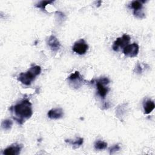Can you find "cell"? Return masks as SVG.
I'll return each mask as SVG.
<instances>
[{
    "instance_id": "1",
    "label": "cell",
    "mask_w": 155,
    "mask_h": 155,
    "mask_svg": "<svg viewBox=\"0 0 155 155\" xmlns=\"http://www.w3.org/2000/svg\"><path fill=\"white\" fill-rule=\"evenodd\" d=\"M9 110L14 114L13 119L20 125L30 118L33 114L31 104L27 99H23L14 106H12Z\"/></svg>"
},
{
    "instance_id": "2",
    "label": "cell",
    "mask_w": 155,
    "mask_h": 155,
    "mask_svg": "<svg viewBox=\"0 0 155 155\" xmlns=\"http://www.w3.org/2000/svg\"><path fill=\"white\" fill-rule=\"evenodd\" d=\"M41 71V68L39 65H35L26 72L21 73L18 77V81L25 85H30L35 80V78L39 75Z\"/></svg>"
},
{
    "instance_id": "3",
    "label": "cell",
    "mask_w": 155,
    "mask_h": 155,
    "mask_svg": "<svg viewBox=\"0 0 155 155\" xmlns=\"http://www.w3.org/2000/svg\"><path fill=\"white\" fill-rule=\"evenodd\" d=\"M130 41V37L128 35L124 34L122 37H119L116 39L113 44L112 48L114 51H119V48H124L127 45H128Z\"/></svg>"
},
{
    "instance_id": "4",
    "label": "cell",
    "mask_w": 155,
    "mask_h": 155,
    "mask_svg": "<svg viewBox=\"0 0 155 155\" xmlns=\"http://www.w3.org/2000/svg\"><path fill=\"white\" fill-rule=\"evenodd\" d=\"M88 45L85 42L84 39H81L79 41L74 42L73 46V50L78 54H84L88 50Z\"/></svg>"
},
{
    "instance_id": "5",
    "label": "cell",
    "mask_w": 155,
    "mask_h": 155,
    "mask_svg": "<svg viewBox=\"0 0 155 155\" xmlns=\"http://www.w3.org/2000/svg\"><path fill=\"white\" fill-rule=\"evenodd\" d=\"M139 50V45L136 43L134 42L131 44H128L124 47L123 52L125 56L130 58H134L138 54Z\"/></svg>"
},
{
    "instance_id": "6",
    "label": "cell",
    "mask_w": 155,
    "mask_h": 155,
    "mask_svg": "<svg viewBox=\"0 0 155 155\" xmlns=\"http://www.w3.org/2000/svg\"><path fill=\"white\" fill-rule=\"evenodd\" d=\"M22 148L21 144L13 143L10 146L6 148L3 151V154L4 155H18Z\"/></svg>"
},
{
    "instance_id": "7",
    "label": "cell",
    "mask_w": 155,
    "mask_h": 155,
    "mask_svg": "<svg viewBox=\"0 0 155 155\" xmlns=\"http://www.w3.org/2000/svg\"><path fill=\"white\" fill-rule=\"evenodd\" d=\"M47 44L51 50L53 51H58L61 47V44L59 40L56 36L53 35H51L48 38V39H47Z\"/></svg>"
},
{
    "instance_id": "8",
    "label": "cell",
    "mask_w": 155,
    "mask_h": 155,
    "mask_svg": "<svg viewBox=\"0 0 155 155\" xmlns=\"http://www.w3.org/2000/svg\"><path fill=\"white\" fill-rule=\"evenodd\" d=\"M64 115V112L62 108H54L48 111L47 116L51 119H58L61 118Z\"/></svg>"
},
{
    "instance_id": "9",
    "label": "cell",
    "mask_w": 155,
    "mask_h": 155,
    "mask_svg": "<svg viewBox=\"0 0 155 155\" xmlns=\"http://www.w3.org/2000/svg\"><path fill=\"white\" fill-rule=\"evenodd\" d=\"M96 87L97 88V93L99 96L103 99L105 98L109 91V88L105 87V85L101 83L98 81H96Z\"/></svg>"
},
{
    "instance_id": "10",
    "label": "cell",
    "mask_w": 155,
    "mask_h": 155,
    "mask_svg": "<svg viewBox=\"0 0 155 155\" xmlns=\"http://www.w3.org/2000/svg\"><path fill=\"white\" fill-rule=\"evenodd\" d=\"M143 107L144 110V113L148 114L154 109L155 105L153 101L151 99H147L143 102Z\"/></svg>"
},
{
    "instance_id": "11",
    "label": "cell",
    "mask_w": 155,
    "mask_h": 155,
    "mask_svg": "<svg viewBox=\"0 0 155 155\" xmlns=\"http://www.w3.org/2000/svg\"><path fill=\"white\" fill-rule=\"evenodd\" d=\"M65 142L71 144V145H73V148L76 149V148H79L81 145H82L83 144L84 139L81 138V137H78L75 140H70V139H65Z\"/></svg>"
},
{
    "instance_id": "12",
    "label": "cell",
    "mask_w": 155,
    "mask_h": 155,
    "mask_svg": "<svg viewBox=\"0 0 155 155\" xmlns=\"http://www.w3.org/2000/svg\"><path fill=\"white\" fill-rule=\"evenodd\" d=\"M68 79L69 81H70L71 82H75L76 81H78L81 83L82 82L84 81L83 78L81 77L79 72L78 71H76L74 73L71 74L68 76Z\"/></svg>"
},
{
    "instance_id": "13",
    "label": "cell",
    "mask_w": 155,
    "mask_h": 155,
    "mask_svg": "<svg viewBox=\"0 0 155 155\" xmlns=\"http://www.w3.org/2000/svg\"><path fill=\"white\" fill-rule=\"evenodd\" d=\"M145 1H133L131 2L130 6L131 8L133 9V12H136L138 10H142V3L145 2Z\"/></svg>"
},
{
    "instance_id": "14",
    "label": "cell",
    "mask_w": 155,
    "mask_h": 155,
    "mask_svg": "<svg viewBox=\"0 0 155 155\" xmlns=\"http://www.w3.org/2000/svg\"><path fill=\"white\" fill-rule=\"evenodd\" d=\"M13 122L10 119H5L1 123V127L4 130H10L12 128Z\"/></svg>"
},
{
    "instance_id": "15",
    "label": "cell",
    "mask_w": 155,
    "mask_h": 155,
    "mask_svg": "<svg viewBox=\"0 0 155 155\" xmlns=\"http://www.w3.org/2000/svg\"><path fill=\"white\" fill-rule=\"evenodd\" d=\"M107 147V143L105 142L98 140L94 143V148L96 150H104Z\"/></svg>"
},
{
    "instance_id": "16",
    "label": "cell",
    "mask_w": 155,
    "mask_h": 155,
    "mask_svg": "<svg viewBox=\"0 0 155 155\" xmlns=\"http://www.w3.org/2000/svg\"><path fill=\"white\" fill-rule=\"evenodd\" d=\"M53 2H54V1H53V0H51V1H39L38 3H37L35 5V6L37 8H39L42 9V10H45V7L47 5L53 3Z\"/></svg>"
},
{
    "instance_id": "17",
    "label": "cell",
    "mask_w": 155,
    "mask_h": 155,
    "mask_svg": "<svg viewBox=\"0 0 155 155\" xmlns=\"http://www.w3.org/2000/svg\"><path fill=\"white\" fill-rule=\"evenodd\" d=\"M120 147L119 145V144H116V145L112 146L111 147H110V148L109 150H110V154H113L114 153L119 151L120 150Z\"/></svg>"
},
{
    "instance_id": "18",
    "label": "cell",
    "mask_w": 155,
    "mask_h": 155,
    "mask_svg": "<svg viewBox=\"0 0 155 155\" xmlns=\"http://www.w3.org/2000/svg\"><path fill=\"white\" fill-rule=\"evenodd\" d=\"M135 71H136V73H137V74H140L142 72V68L139 64H137V65L136 66Z\"/></svg>"
}]
</instances>
